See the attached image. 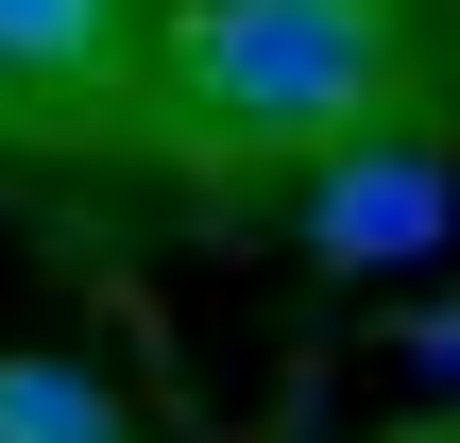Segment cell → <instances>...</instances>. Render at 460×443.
Returning <instances> with one entry per match:
<instances>
[{
  "label": "cell",
  "mask_w": 460,
  "mask_h": 443,
  "mask_svg": "<svg viewBox=\"0 0 460 443\" xmlns=\"http://www.w3.org/2000/svg\"><path fill=\"white\" fill-rule=\"evenodd\" d=\"M393 102V0H188L171 120L205 154H324Z\"/></svg>",
  "instance_id": "6da1fadb"
},
{
  "label": "cell",
  "mask_w": 460,
  "mask_h": 443,
  "mask_svg": "<svg viewBox=\"0 0 460 443\" xmlns=\"http://www.w3.org/2000/svg\"><path fill=\"white\" fill-rule=\"evenodd\" d=\"M0 443H137V410H119L85 359H51V341H0Z\"/></svg>",
  "instance_id": "3957f363"
},
{
  "label": "cell",
  "mask_w": 460,
  "mask_h": 443,
  "mask_svg": "<svg viewBox=\"0 0 460 443\" xmlns=\"http://www.w3.org/2000/svg\"><path fill=\"white\" fill-rule=\"evenodd\" d=\"M119 51V0H0V85H85Z\"/></svg>",
  "instance_id": "277c9868"
},
{
  "label": "cell",
  "mask_w": 460,
  "mask_h": 443,
  "mask_svg": "<svg viewBox=\"0 0 460 443\" xmlns=\"http://www.w3.org/2000/svg\"><path fill=\"white\" fill-rule=\"evenodd\" d=\"M290 222H307V256H324V273H410V256H444L460 171L427 154V137H376V120H358V137H324V154H307V205H290Z\"/></svg>",
  "instance_id": "7a4b0ae2"
},
{
  "label": "cell",
  "mask_w": 460,
  "mask_h": 443,
  "mask_svg": "<svg viewBox=\"0 0 460 443\" xmlns=\"http://www.w3.org/2000/svg\"><path fill=\"white\" fill-rule=\"evenodd\" d=\"M410 376H460V307H427V324H410Z\"/></svg>",
  "instance_id": "5b68a950"
}]
</instances>
